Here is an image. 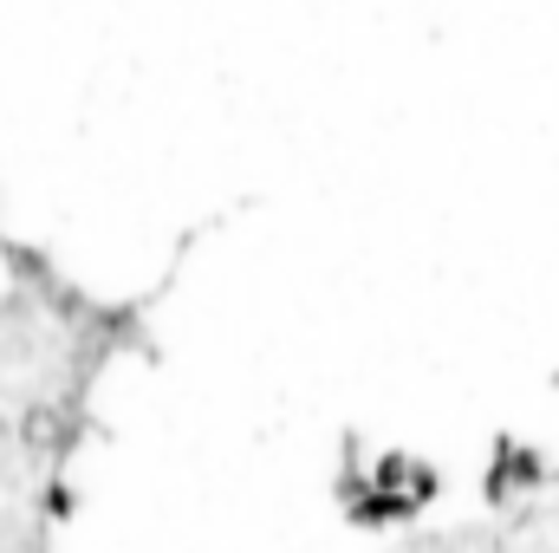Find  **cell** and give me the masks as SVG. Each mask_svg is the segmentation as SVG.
Instances as JSON below:
<instances>
[{"label":"cell","mask_w":559,"mask_h":553,"mask_svg":"<svg viewBox=\"0 0 559 553\" xmlns=\"http://www.w3.org/2000/svg\"><path fill=\"white\" fill-rule=\"evenodd\" d=\"M540 482V456L527 449V443H508L501 436V449H495V482H488V495H508V489H534Z\"/></svg>","instance_id":"1"}]
</instances>
